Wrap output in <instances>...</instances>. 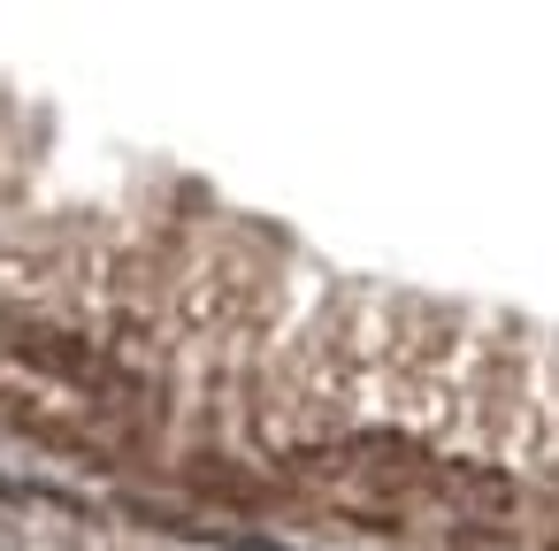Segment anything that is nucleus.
<instances>
[{"mask_svg":"<svg viewBox=\"0 0 559 551\" xmlns=\"http://www.w3.org/2000/svg\"><path fill=\"white\" fill-rule=\"evenodd\" d=\"M437 482H444V498L483 505V513H506V505H513V482H506V475H483V467H452V475H437Z\"/></svg>","mask_w":559,"mask_h":551,"instance_id":"f257e3e1","label":"nucleus"}]
</instances>
